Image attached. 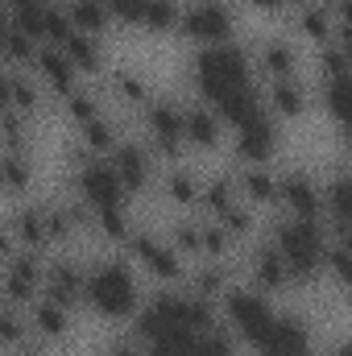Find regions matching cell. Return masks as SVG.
<instances>
[{
  "label": "cell",
  "instance_id": "obj_1",
  "mask_svg": "<svg viewBox=\"0 0 352 356\" xmlns=\"http://www.w3.org/2000/svg\"><path fill=\"white\" fill-rule=\"evenodd\" d=\"M83 307H91L108 323H129L141 307V286L137 269L125 257H104L88 266V286H83Z\"/></svg>",
  "mask_w": 352,
  "mask_h": 356
},
{
  "label": "cell",
  "instance_id": "obj_2",
  "mask_svg": "<svg viewBox=\"0 0 352 356\" xmlns=\"http://www.w3.org/2000/svg\"><path fill=\"white\" fill-rule=\"evenodd\" d=\"M253 79V58L245 46L237 42H220V46H199L195 63H191V88L199 95V104H216L224 91L249 88Z\"/></svg>",
  "mask_w": 352,
  "mask_h": 356
},
{
  "label": "cell",
  "instance_id": "obj_3",
  "mask_svg": "<svg viewBox=\"0 0 352 356\" xmlns=\"http://www.w3.org/2000/svg\"><path fill=\"white\" fill-rule=\"evenodd\" d=\"M269 245L282 253V261L290 266L298 286H311L323 277V253H328V232L319 220H294V216H282L273 224V236Z\"/></svg>",
  "mask_w": 352,
  "mask_h": 356
},
{
  "label": "cell",
  "instance_id": "obj_4",
  "mask_svg": "<svg viewBox=\"0 0 352 356\" xmlns=\"http://www.w3.org/2000/svg\"><path fill=\"white\" fill-rule=\"evenodd\" d=\"M216 307H220V323L232 332V340H241V344H249V348H257V340L265 336V327H269L273 315H278L273 298L262 294V290H253L249 282H245V286H232Z\"/></svg>",
  "mask_w": 352,
  "mask_h": 356
},
{
  "label": "cell",
  "instance_id": "obj_5",
  "mask_svg": "<svg viewBox=\"0 0 352 356\" xmlns=\"http://www.w3.org/2000/svg\"><path fill=\"white\" fill-rule=\"evenodd\" d=\"M120 249H125V261L129 266L141 269L145 277H154L158 286H178L186 277V261L175 253V245L166 236L150 232V228H133Z\"/></svg>",
  "mask_w": 352,
  "mask_h": 356
},
{
  "label": "cell",
  "instance_id": "obj_6",
  "mask_svg": "<svg viewBox=\"0 0 352 356\" xmlns=\"http://www.w3.org/2000/svg\"><path fill=\"white\" fill-rule=\"evenodd\" d=\"M141 120H145V145L158 162H182L186 154V141H182V104L175 95H150V104L141 108Z\"/></svg>",
  "mask_w": 352,
  "mask_h": 356
},
{
  "label": "cell",
  "instance_id": "obj_7",
  "mask_svg": "<svg viewBox=\"0 0 352 356\" xmlns=\"http://www.w3.org/2000/svg\"><path fill=\"white\" fill-rule=\"evenodd\" d=\"M195 46H220L237 38V13L228 0H186L178 13V29Z\"/></svg>",
  "mask_w": 352,
  "mask_h": 356
},
{
  "label": "cell",
  "instance_id": "obj_8",
  "mask_svg": "<svg viewBox=\"0 0 352 356\" xmlns=\"http://www.w3.org/2000/svg\"><path fill=\"white\" fill-rule=\"evenodd\" d=\"M108 166L116 170V178H120V186H125L129 199L141 195V191H150L154 178H158V158H154L150 145L137 141V137H120L116 149L108 154Z\"/></svg>",
  "mask_w": 352,
  "mask_h": 356
},
{
  "label": "cell",
  "instance_id": "obj_9",
  "mask_svg": "<svg viewBox=\"0 0 352 356\" xmlns=\"http://www.w3.org/2000/svg\"><path fill=\"white\" fill-rule=\"evenodd\" d=\"M42 269H46V253H29V249H17L8 261H0V294L8 298V307H29L42 294Z\"/></svg>",
  "mask_w": 352,
  "mask_h": 356
},
{
  "label": "cell",
  "instance_id": "obj_10",
  "mask_svg": "<svg viewBox=\"0 0 352 356\" xmlns=\"http://www.w3.org/2000/svg\"><path fill=\"white\" fill-rule=\"evenodd\" d=\"M253 353L257 356H315L311 323H307L298 311H278Z\"/></svg>",
  "mask_w": 352,
  "mask_h": 356
},
{
  "label": "cell",
  "instance_id": "obj_11",
  "mask_svg": "<svg viewBox=\"0 0 352 356\" xmlns=\"http://www.w3.org/2000/svg\"><path fill=\"white\" fill-rule=\"evenodd\" d=\"M83 286H88V266H79L75 257H50L42 269V294L67 307L71 315L75 307H83Z\"/></svg>",
  "mask_w": 352,
  "mask_h": 356
},
{
  "label": "cell",
  "instance_id": "obj_12",
  "mask_svg": "<svg viewBox=\"0 0 352 356\" xmlns=\"http://www.w3.org/2000/svg\"><path fill=\"white\" fill-rule=\"evenodd\" d=\"M75 195H79L88 207H116V203H129V195H125L116 170L108 166V158H91L83 166H75Z\"/></svg>",
  "mask_w": 352,
  "mask_h": 356
},
{
  "label": "cell",
  "instance_id": "obj_13",
  "mask_svg": "<svg viewBox=\"0 0 352 356\" xmlns=\"http://www.w3.org/2000/svg\"><path fill=\"white\" fill-rule=\"evenodd\" d=\"M273 207H282V216L294 220H319V182L307 170H282Z\"/></svg>",
  "mask_w": 352,
  "mask_h": 356
},
{
  "label": "cell",
  "instance_id": "obj_14",
  "mask_svg": "<svg viewBox=\"0 0 352 356\" xmlns=\"http://www.w3.org/2000/svg\"><path fill=\"white\" fill-rule=\"evenodd\" d=\"M278 149H282V124L269 112L257 116L253 124L237 129V158H241V166H269Z\"/></svg>",
  "mask_w": 352,
  "mask_h": 356
},
{
  "label": "cell",
  "instance_id": "obj_15",
  "mask_svg": "<svg viewBox=\"0 0 352 356\" xmlns=\"http://www.w3.org/2000/svg\"><path fill=\"white\" fill-rule=\"evenodd\" d=\"M249 286L262 290V294H269V298H273V294H286V290H298L290 266L282 261V253H278L269 241H262V245L249 253Z\"/></svg>",
  "mask_w": 352,
  "mask_h": 356
},
{
  "label": "cell",
  "instance_id": "obj_16",
  "mask_svg": "<svg viewBox=\"0 0 352 356\" xmlns=\"http://www.w3.org/2000/svg\"><path fill=\"white\" fill-rule=\"evenodd\" d=\"M265 112L273 120H303L311 112V88L298 79V75H282V79H269L262 88Z\"/></svg>",
  "mask_w": 352,
  "mask_h": 356
},
{
  "label": "cell",
  "instance_id": "obj_17",
  "mask_svg": "<svg viewBox=\"0 0 352 356\" xmlns=\"http://www.w3.org/2000/svg\"><path fill=\"white\" fill-rule=\"evenodd\" d=\"M224 137H228V129H224V120L207 108V104H182V141H186V149H203V154H211V149H220L224 145Z\"/></svg>",
  "mask_w": 352,
  "mask_h": 356
},
{
  "label": "cell",
  "instance_id": "obj_18",
  "mask_svg": "<svg viewBox=\"0 0 352 356\" xmlns=\"http://www.w3.org/2000/svg\"><path fill=\"white\" fill-rule=\"evenodd\" d=\"M29 75L42 83V91H54V95H71L79 88V75H75V67L67 63V54L58 46H38V54L29 63Z\"/></svg>",
  "mask_w": 352,
  "mask_h": 356
},
{
  "label": "cell",
  "instance_id": "obj_19",
  "mask_svg": "<svg viewBox=\"0 0 352 356\" xmlns=\"http://www.w3.org/2000/svg\"><path fill=\"white\" fill-rule=\"evenodd\" d=\"M220 120H224V129H245V124H253L257 116H265V99H262V88L257 83H249V88H232L224 91L216 104H207Z\"/></svg>",
  "mask_w": 352,
  "mask_h": 356
},
{
  "label": "cell",
  "instance_id": "obj_20",
  "mask_svg": "<svg viewBox=\"0 0 352 356\" xmlns=\"http://www.w3.org/2000/svg\"><path fill=\"white\" fill-rule=\"evenodd\" d=\"M4 224H8V232H13L17 249L50 253V236H46V211H42V203H25V207H17Z\"/></svg>",
  "mask_w": 352,
  "mask_h": 356
},
{
  "label": "cell",
  "instance_id": "obj_21",
  "mask_svg": "<svg viewBox=\"0 0 352 356\" xmlns=\"http://www.w3.org/2000/svg\"><path fill=\"white\" fill-rule=\"evenodd\" d=\"M25 323H29V336H33V340L54 344V340H63V336L71 332V311L58 307V302H50L46 294H38V298L29 302V311H25Z\"/></svg>",
  "mask_w": 352,
  "mask_h": 356
},
{
  "label": "cell",
  "instance_id": "obj_22",
  "mask_svg": "<svg viewBox=\"0 0 352 356\" xmlns=\"http://www.w3.org/2000/svg\"><path fill=\"white\" fill-rule=\"evenodd\" d=\"M249 58H253V75H265V79L298 75V46L286 38H265L257 54H249Z\"/></svg>",
  "mask_w": 352,
  "mask_h": 356
},
{
  "label": "cell",
  "instance_id": "obj_23",
  "mask_svg": "<svg viewBox=\"0 0 352 356\" xmlns=\"http://www.w3.org/2000/svg\"><path fill=\"white\" fill-rule=\"evenodd\" d=\"M294 29H298L307 42L323 46V42H332L336 33H344V21H336V13L328 8V0H311V4H303V8H294Z\"/></svg>",
  "mask_w": 352,
  "mask_h": 356
},
{
  "label": "cell",
  "instance_id": "obj_24",
  "mask_svg": "<svg viewBox=\"0 0 352 356\" xmlns=\"http://www.w3.org/2000/svg\"><path fill=\"white\" fill-rule=\"evenodd\" d=\"M237 273L228 261H211V257H203L199 266L186 269V290H195V294H203V298H211V302H220L237 282H232Z\"/></svg>",
  "mask_w": 352,
  "mask_h": 356
},
{
  "label": "cell",
  "instance_id": "obj_25",
  "mask_svg": "<svg viewBox=\"0 0 352 356\" xmlns=\"http://www.w3.org/2000/svg\"><path fill=\"white\" fill-rule=\"evenodd\" d=\"M232 178H237L241 203H249L253 211L257 207H273V199H278V175L269 166H241Z\"/></svg>",
  "mask_w": 352,
  "mask_h": 356
},
{
  "label": "cell",
  "instance_id": "obj_26",
  "mask_svg": "<svg viewBox=\"0 0 352 356\" xmlns=\"http://www.w3.org/2000/svg\"><path fill=\"white\" fill-rule=\"evenodd\" d=\"M58 50L67 54V63L75 67V75H104V42H99V38L71 29V33L58 42Z\"/></svg>",
  "mask_w": 352,
  "mask_h": 356
},
{
  "label": "cell",
  "instance_id": "obj_27",
  "mask_svg": "<svg viewBox=\"0 0 352 356\" xmlns=\"http://www.w3.org/2000/svg\"><path fill=\"white\" fill-rule=\"evenodd\" d=\"M199 191H203V178L195 175L191 166H182V162H175L166 175H162V195L175 203V207H199Z\"/></svg>",
  "mask_w": 352,
  "mask_h": 356
},
{
  "label": "cell",
  "instance_id": "obj_28",
  "mask_svg": "<svg viewBox=\"0 0 352 356\" xmlns=\"http://www.w3.org/2000/svg\"><path fill=\"white\" fill-rule=\"evenodd\" d=\"M63 13H67L71 29L91 33V38H99V33L112 25V13H108L104 0H63Z\"/></svg>",
  "mask_w": 352,
  "mask_h": 356
},
{
  "label": "cell",
  "instance_id": "obj_29",
  "mask_svg": "<svg viewBox=\"0 0 352 356\" xmlns=\"http://www.w3.org/2000/svg\"><path fill=\"white\" fill-rule=\"evenodd\" d=\"M75 141L88 149L91 158H108V154L116 149V141H120V129H116V120H112L108 112H99L95 120L79 124V137H75Z\"/></svg>",
  "mask_w": 352,
  "mask_h": 356
},
{
  "label": "cell",
  "instance_id": "obj_30",
  "mask_svg": "<svg viewBox=\"0 0 352 356\" xmlns=\"http://www.w3.org/2000/svg\"><path fill=\"white\" fill-rule=\"evenodd\" d=\"M232 203H241V195H237V178L232 175H207L203 178V191H199V211L211 220V216H220L224 207H232Z\"/></svg>",
  "mask_w": 352,
  "mask_h": 356
},
{
  "label": "cell",
  "instance_id": "obj_31",
  "mask_svg": "<svg viewBox=\"0 0 352 356\" xmlns=\"http://www.w3.org/2000/svg\"><path fill=\"white\" fill-rule=\"evenodd\" d=\"M33 186V162L29 154L0 149V195H25Z\"/></svg>",
  "mask_w": 352,
  "mask_h": 356
},
{
  "label": "cell",
  "instance_id": "obj_32",
  "mask_svg": "<svg viewBox=\"0 0 352 356\" xmlns=\"http://www.w3.org/2000/svg\"><path fill=\"white\" fill-rule=\"evenodd\" d=\"M108 91H112V99H120L125 108H137V112H141V108L150 104V95H154V91H150V79H141L137 71H112V75H108Z\"/></svg>",
  "mask_w": 352,
  "mask_h": 356
},
{
  "label": "cell",
  "instance_id": "obj_33",
  "mask_svg": "<svg viewBox=\"0 0 352 356\" xmlns=\"http://www.w3.org/2000/svg\"><path fill=\"white\" fill-rule=\"evenodd\" d=\"M91 232H99V236L112 241V245H125V236L133 232V224H129V203H116V207H91Z\"/></svg>",
  "mask_w": 352,
  "mask_h": 356
},
{
  "label": "cell",
  "instance_id": "obj_34",
  "mask_svg": "<svg viewBox=\"0 0 352 356\" xmlns=\"http://www.w3.org/2000/svg\"><path fill=\"white\" fill-rule=\"evenodd\" d=\"M8 108L21 116H33L42 108V83L29 71H8Z\"/></svg>",
  "mask_w": 352,
  "mask_h": 356
},
{
  "label": "cell",
  "instance_id": "obj_35",
  "mask_svg": "<svg viewBox=\"0 0 352 356\" xmlns=\"http://www.w3.org/2000/svg\"><path fill=\"white\" fill-rule=\"evenodd\" d=\"M178 13H182V0H141V17H137V25L150 29V33H175L178 29Z\"/></svg>",
  "mask_w": 352,
  "mask_h": 356
},
{
  "label": "cell",
  "instance_id": "obj_36",
  "mask_svg": "<svg viewBox=\"0 0 352 356\" xmlns=\"http://www.w3.org/2000/svg\"><path fill=\"white\" fill-rule=\"evenodd\" d=\"M315 67H319V79H349V46H344V33H336L332 42L315 46Z\"/></svg>",
  "mask_w": 352,
  "mask_h": 356
},
{
  "label": "cell",
  "instance_id": "obj_37",
  "mask_svg": "<svg viewBox=\"0 0 352 356\" xmlns=\"http://www.w3.org/2000/svg\"><path fill=\"white\" fill-rule=\"evenodd\" d=\"M170 245H175V253L186 261H199L203 257V220H191V216H182L175 228H170V236H166Z\"/></svg>",
  "mask_w": 352,
  "mask_h": 356
},
{
  "label": "cell",
  "instance_id": "obj_38",
  "mask_svg": "<svg viewBox=\"0 0 352 356\" xmlns=\"http://www.w3.org/2000/svg\"><path fill=\"white\" fill-rule=\"evenodd\" d=\"M232 241H249L253 232H257V211L249 207V203H232V207H224L220 216H211Z\"/></svg>",
  "mask_w": 352,
  "mask_h": 356
},
{
  "label": "cell",
  "instance_id": "obj_39",
  "mask_svg": "<svg viewBox=\"0 0 352 356\" xmlns=\"http://www.w3.org/2000/svg\"><path fill=\"white\" fill-rule=\"evenodd\" d=\"M145 356H195V332H182V327H170L154 340L141 344Z\"/></svg>",
  "mask_w": 352,
  "mask_h": 356
},
{
  "label": "cell",
  "instance_id": "obj_40",
  "mask_svg": "<svg viewBox=\"0 0 352 356\" xmlns=\"http://www.w3.org/2000/svg\"><path fill=\"white\" fill-rule=\"evenodd\" d=\"M319 108L332 124L349 120V79H319Z\"/></svg>",
  "mask_w": 352,
  "mask_h": 356
},
{
  "label": "cell",
  "instance_id": "obj_41",
  "mask_svg": "<svg viewBox=\"0 0 352 356\" xmlns=\"http://www.w3.org/2000/svg\"><path fill=\"white\" fill-rule=\"evenodd\" d=\"M0 149H13V154H29V116L4 108L0 112Z\"/></svg>",
  "mask_w": 352,
  "mask_h": 356
},
{
  "label": "cell",
  "instance_id": "obj_42",
  "mask_svg": "<svg viewBox=\"0 0 352 356\" xmlns=\"http://www.w3.org/2000/svg\"><path fill=\"white\" fill-rule=\"evenodd\" d=\"M63 99H67V116H71V124H75V129H79V124H88V120H95V116L104 112V99H99L91 88H83V83L71 91V95H63Z\"/></svg>",
  "mask_w": 352,
  "mask_h": 356
},
{
  "label": "cell",
  "instance_id": "obj_43",
  "mask_svg": "<svg viewBox=\"0 0 352 356\" xmlns=\"http://www.w3.org/2000/svg\"><path fill=\"white\" fill-rule=\"evenodd\" d=\"M195 356H237V340L224 323L207 327V332H195Z\"/></svg>",
  "mask_w": 352,
  "mask_h": 356
},
{
  "label": "cell",
  "instance_id": "obj_44",
  "mask_svg": "<svg viewBox=\"0 0 352 356\" xmlns=\"http://www.w3.org/2000/svg\"><path fill=\"white\" fill-rule=\"evenodd\" d=\"M104 4H108L112 21H120V25H137V17H141V0H104Z\"/></svg>",
  "mask_w": 352,
  "mask_h": 356
},
{
  "label": "cell",
  "instance_id": "obj_45",
  "mask_svg": "<svg viewBox=\"0 0 352 356\" xmlns=\"http://www.w3.org/2000/svg\"><path fill=\"white\" fill-rule=\"evenodd\" d=\"M245 4H253L265 17H286V0H245Z\"/></svg>",
  "mask_w": 352,
  "mask_h": 356
},
{
  "label": "cell",
  "instance_id": "obj_46",
  "mask_svg": "<svg viewBox=\"0 0 352 356\" xmlns=\"http://www.w3.org/2000/svg\"><path fill=\"white\" fill-rule=\"evenodd\" d=\"M17 253V241H13V232H8V224L0 220V261H8Z\"/></svg>",
  "mask_w": 352,
  "mask_h": 356
},
{
  "label": "cell",
  "instance_id": "obj_47",
  "mask_svg": "<svg viewBox=\"0 0 352 356\" xmlns=\"http://www.w3.org/2000/svg\"><path fill=\"white\" fill-rule=\"evenodd\" d=\"M108 356H145V353H141L137 340H116V344L108 348Z\"/></svg>",
  "mask_w": 352,
  "mask_h": 356
},
{
  "label": "cell",
  "instance_id": "obj_48",
  "mask_svg": "<svg viewBox=\"0 0 352 356\" xmlns=\"http://www.w3.org/2000/svg\"><path fill=\"white\" fill-rule=\"evenodd\" d=\"M8 29H13V13H8V4L0 0V42L8 38Z\"/></svg>",
  "mask_w": 352,
  "mask_h": 356
},
{
  "label": "cell",
  "instance_id": "obj_49",
  "mask_svg": "<svg viewBox=\"0 0 352 356\" xmlns=\"http://www.w3.org/2000/svg\"><path fill=\"white\" fill-rule=\"evenodd\" d=\"M8 108V67L0 63V112Z\"/></svg>",
  "mask_w": 352,
  "mask_h": 356
},
{
  "label": "cell",
  "instance_id": "obj_50",
  "mask_svg": "<svg viewBox=\"0 0 352 356\" xmlns=\"http://www.w3.org/2000/svg\"><path fill=\"white\" fill-rule=\"evenodd\" d=\"M303 4H311V0H286V8H303Z\"/></svg>",
  "mask_w": 352,
  "mask_h": 356
}]
</instances>
